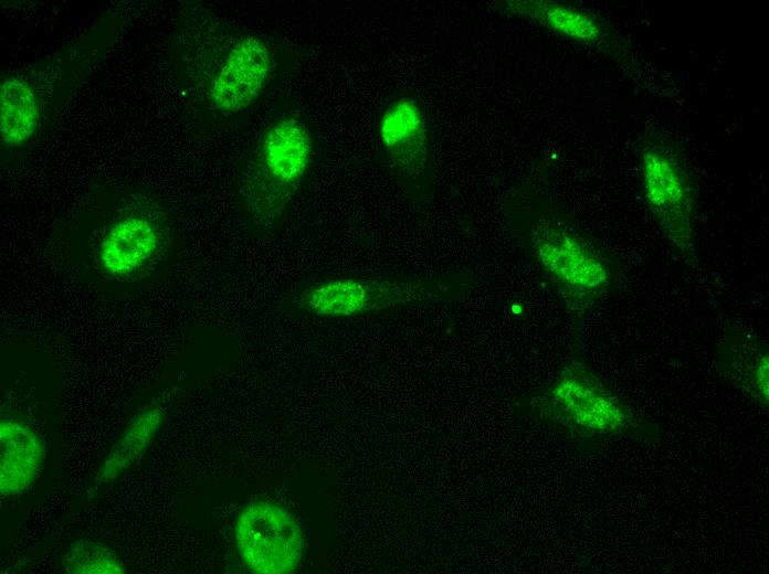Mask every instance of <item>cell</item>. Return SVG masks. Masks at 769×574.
I'll use <instances>...</instances> for the list:
<instances>
[{"label":"cell","instance_id":"7","mask_svg":"<svg viewBox=\"0 0 769 574\" xmlns=\"http://www.w3.org/2000/svg\"><path fill=\"white\" fill-rule=\"evenodd\" d=\"M272 67L266 43L254 35L243 38L230 50L212 82L213 105L228 114L247 108L267 85Z\"/></svg>","mask_w":769,"mask_h":574},{"label":"cell","instance_id":"14","mask_svg":"<svg viewBox=\"0 0 769 574\" xmlns=\"http://www.w3.org/2000/svg\"><path fill=\"white\" fill-rule=\"evenodd\" d=\"M62 565L70 574H125L117 554L108 546L83 539L74 543L62 559Z\"/></svg>","mask_w":769,"mask_h":574},{"label":"cell","instance_id":"5","mask_svg":"<svg viewBox=\"0 0 769 574\" xmlns=\"http://www.w3.org/2000/svg\"><path fill=\"white\" fill-rule=\"evenodd\" d=\"M641 176L646 204L657 223L677 245L692 236L693 188L676 157L661 146L644 147Z\"/></svg>","mask_w":769,"mask_h":574},{"label":"cell","instance_id":"12","mask_svg":"<svg viewBox=\"0 0 769 574\" xmlns=\"http://www.w3.org/2000/svg\"><path fill=\"white\" fill-rule=\"evenodd\" d=\"M162 422V408L152 406L137 415L103 461L98 480L116 479L143 456Z\"/></svg>","mask_w":769,"mask_h":574},{"label":"cell","instance_id":"3","mask_svg":"<svg viewBox=\"0 0 769 574\" xmlns=\"http://www.w3.org/2000/svg\"><path fill=\"white\" fill-rule=\"evenodd\" d=\"M426 294L419 281L379 278H337L303 289L294 305L322 318L354 317L411 304Z\"/></svg>","mask_w":769,"mask_h":574},{"label":"cell","instance_id":"1","mask_svg":"<svg viewBox=\"0 0 769 574\" xmlns=\"http://www.w3.org/2000/svg\"><path fill=\"white\" fill-rule=\"evenodd\" d=\"M313 158V138L297 116L271 123L244 171L242 193L256 225L271 228L298 191Z\"/></svg>","mask_w":769,"mask_h":574},{"label":"cell","instance_id":"15","mask_svg":"<svg viewBox=\"0 0 769 574\" xmlns=\"http://www.w3.org/2000/svg\"><path fill=\"white\" fill-rule=\"evenodd\" d=\"M769 363L768 358L765 357L760 360L754 375V384L758 392L768 401V386H769Z\"/></svg>","mask_w":769,"mask_h":574},{"label":"cell","instance_id":"13","mask_svg":"<svg viewBox=\"0 0 769 574\" xmlns=\"http://www.w3.org/2000/svg\"><path fill=\"white\" fill-rule=\"evenodd\" d=\"M516 12L571 40L594 43L603 36L594 18L575 8L547 1L512 2Z\"/></svg>","mask_w":769,"mask_h":574},{"label":"cell","instance_id":"4","mask_svg":"<svg viewBox=\"0 0 769 574\" xmlns=\"http://www.w3.org/2000/svg\"><path fill=\"white\" fill-rule=\"evenodd\" d=\"M534 248L548 276L571 302L586 304L610 284L605 259L565 228H539L534 237Z\"/></svg>","mask_w":769,"mask_h":574},{"label":"cell","instance_id":"2","mask_svg":"<svg viewBox=\"0 0 769 574\" xmlns=\"http://www.w3.org/2000/svg\"><path fill=\"white\" fill-rule=\"evenodd\" d=\"M235 543L249 570L259 574H287L299 567L303 533L295 517L268 500L245 504L235 522Z\"/></svg>","mask_w":769,"mask_h":574},{"label":"cell","instance_id":"8","mask_svg":"<svg viewBox=\"0 0 769 574\" xmlns=\"http://www.w3.org/2000/svg\"><path fill=\"white\" fill-rule=\"evenodd\" d=\"M552 402L577 424L612 432L628 421L624 407L586 371L566 370L550 391Z\"/></svg>","mask_w":769,"mask_h":574},{"label":"cell","instance_id":"10","mask_svg":"<svg viewBox=\"0 0 769 574\" xmlns=\"http://www.w3.org/2000/svg\"><path fill=\"white\" fill-rule=\"evenodd\" d=\"M45 455L41 437L23 422L0 421V493L14 496L36 479Z\"/></svg>","mask_w":769,"mask_h":574},{"label":"cell","instance_id":"6","mask_svg":"<svg viewBox=\"0 0 769 574\" xmlns=\"http://www.w3.org/2000/svg\"><path fill=\"white\" fill-rule=\"evenodd\" d=\"M161 225L145 214L130 213L116 220L104 234L97 263L108 278H137L164 251Z\"/></svg>","mask_w":769,"mask_h":574},{"label":"cell","instance_id":"9","mask_svg":"<svg viewBox=\"0 0 769 574\" xmlns=\"http://www.w3.org/2000/svg\"><path fill=\"white\" fill-rule=\"evenodd\" d=\"M379 138L391 161L405 174L424 168L425 123L419 105L410 98L391 103L379 121Z\"/></svg>","mask_w":769,"mask_h":574},{"label":"cell","instance_id":"11","mask_svg":"<svg viewBox=\"0 0 769 574\" xmlns=\"http://www.w3.org/2000/svg\"><path fill=\"white\" fill-rule=\"evenodd\" d=\"M39 118L35 95L20 78L2 82L0 88V130L6 145L17 146L33 135Z\"/></svg>","mask_w":769,"mask_h":574}]
</instances>
